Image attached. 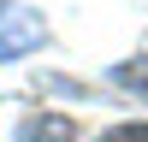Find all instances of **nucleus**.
I'll return each instance as SVG.
<instances>
[{
  "instance_id": "obj_1",
  "label": "nucleus",
  "mask_w": 148,
  "mask_h": 142,
  "mask_svg": "<svg viewBox=\"0 0 148 142\" xmlns=\"http://www.w3.org/2000/svg\"><path fill=\"white\" fill-rule=\"evenodd\" d=\"M36 42H42V24H36L30 12H6V30H0V65H6L12 53H30Z\"/></svg>"
},
{
  "instance_id": "obj_2",
  "label": "nucleus",
  "mask_w": 148,
  "mask_h": 142,
  "mask_svg": "<svg viewBox=\"0 0 148 142\" xmlns=\"http://www.w3.org/2000/svg\"><path fill=\"white\" fill-rule=\"evenodd\" d=\"M113 83L148 101V59H125V65H113Z\"/></svg>"
},
{
  "instance_id": "obj_3",
  "label": "nucleus",
  "mask_w": 148,
  "mask_h": 142,
  "mask_svg": "<svg viewBox=\"0 0 148 142\" xmlns=\"http://www.w3.org/2000/svg\"><path fill=\"white\" fill-rule=\"evenodd\" d=\"M24 136H30V142H65L71 124H65V118H30V124H24Z\"/></svg>"
},
{
  "instance_id": "obj_4",
  "label": "nucleus",
  "mask_w": 148,
  "mask_h": 142,
  "mask_svg": "<svg viewBox=\"0 0 148 142\" xmlns=\"http://www.w3.org/2000/svg\"><path fill=\"white\" fill-rule=\"evenodd\" d=\"M101 142H148V124H113Z\"/></svg>"
}]
</instances>
